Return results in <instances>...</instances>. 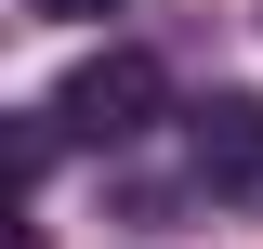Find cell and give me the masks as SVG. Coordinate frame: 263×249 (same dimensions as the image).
I'll list each match as a JSON object with an SVG mask.
<instances>
[{
  "label": "cell",
  "instance_id": "2",
  "mask_svg": "<svg viewBox=\"0 0 263 249\" xmlns=\"http://www.w3.org/2000/svg\"><path fill=\"white\" fill-rule=\"evenodd\" d=\"M184 157L211 197H263V92H211L184 118Z\"/></svg>",
  "mask_w": 263,
  "mask_h": 249
},
{
  "label": "cell",
  "instance_id": "1",
  "mask_svg": "<svg viewBox=\"0 0 263 249\" xmlns=\"http://www.w3.org/2000/svg\"><path fill=\"white\" fill-rule=\"evenodd\" d=\"M145 118H158V66H145V53H92L53 92V131H79V144H132Z\"/></svg>",
  "mask_w": 263,
  "mask_h": 249
},
{
  "label": "cell",
  "instance_id": "3",
  "mask_svg": "<svg viewBox=\"0 0 263 249\" xmlns=\"http://www.w3.org/2000/svg\"><path fill=\"white\" fill-rule=\"evenodd\" d=\"M40 27H79V13H119V0H27Z\"/></svg>",
  "mask_w": 263,
  "mask_h": 249
}]
</instances>
